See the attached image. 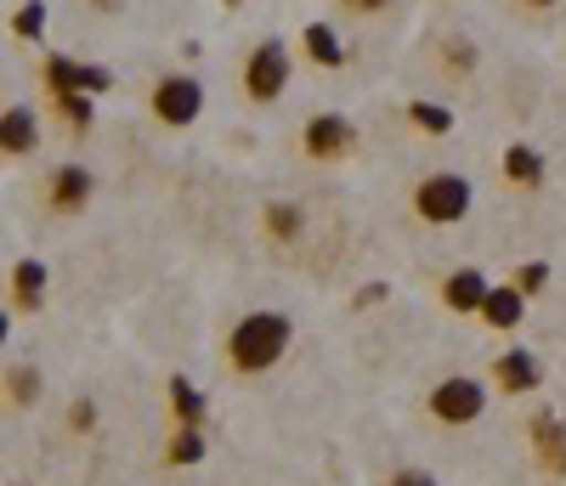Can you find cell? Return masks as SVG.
I'll return each instance as SVG.
<instances>
[{"instance_id":"obj_1","label":"cell","mask_w":566,"mask_h":486,"mask_svg":"<svg viewBox=\"0 0 566 486\" xmlns=\"http://www.w3.org/2000/svg\"><path fill=\"white\" fill-rule=\"evenodd\" d=\"M290 346H295V323L283 311H244L227 334V362L239 373H266L290 357Z\"/></svg>"},{"instance_id":"obj_2","label":"cell","mask_w":566,"mask_h":486,"mask_svg":"<svg viewBox=\"0 0 566 486\" xmlns=\"http://www.w3.org/2000/svg\"><path fill=\"white\" fill-rule=\"evenodd\" d=\"M470 204H476V192H470V181L453 176V170H437V176H424V181L413 187V215H419V221H431V226H453V221H464Z\"/></svg>"},{"instance_id":"obj_3","label":"cell","mask_w":566,"mask_h":486,"mask_svg":"<svg viewBox=\"0 0 566 486\" xmlns=\"http://www.w3.org/2000/svg\"><path fill=\"white\" fill-rule=\"evenodd\" d=\"M482 408H488V391H482V379H470V373H448L437 391H431V419L437 424H453V430L476 424Z\"/></svg>"},{"instance_id":"obj_4","label":"cell","mask_w":566,"mask_h":486,"mask_svg":"<svg viewBox=\"0 0 566 486\" xmlns=\"http://www.w3.org/2000/svg\"><path fill=\"white\" fill-rule=\"evenodd\" d=\"M148 108H154L159 125L181 130V125H193V119L205 114V85H199L193 74H165V80L154 85V96H148Z\"/></svg>"},{"instance_id":"obj_5","label":"cell","mask_w":566,"mask_h":486,"mask_svg":"<svg viewBox=\"0 0 566 486\" xmlns=\"http://www.w3.org/2000/svg\"><path fill=\"white\" fill-rule=\"evenodd\" d=\"M283 85H290V45H283V40H261L250 52V63H244L250 103H277Z\"/></svg>"},{"instance_id":"obj_6","label":"cell","mask_w":566,"mask_h":486,"mask_svg":"<svg viewBox=\"0 0 566 486\" xmlns=\"http://www.w3.org/2000/svg\"><path fill=\"white\" fill-rule=\"evenodd\" d=\"M45 85H52V96H74V91H85V96H103V91L114 85V74H108V68H97V63L45 57Z\"/></svg>"},{"instance_id":"obj_7","label":"cell","mask_w":566,"mask_h":486,"mask_svg":"<svg viewBox=\"0 0 566 486\" xmlns=\"http://www.w3.org/2000/svg\"><path fill=\"white\" fill-rule=\"evenodd\" d=\"M352 141H357V130H352L346 114H317L306 125V154L312 159H340V154H352Z\"/></svg>"},{"instance_id":"obj_8","label":"cell","mask_w":566,"mask_h":486,"mask_svg":"<svg viewBox=\"0 0 566 486\" xmlns=\"http://www.w3.org/2000/svg\"><path fill=\"white\" fill-rule=\"evenodd\" d=\"M34 141H40L34 108H29V103H12L7 114H0V154H7V159H23V154H34Z\"/></svg>"},{"instance_id":"obj_9","label":"cell","mask_w":566,"mask_h":486,"mask_svg":"<svg viewBox=\"0 0 566 486\" xmlns=\"http://www.w3.org/2000/svg\"><path fill=\"white\" fill-rule=\"evenodd\" d=\"M91 187H97V181H91L85 165H57V170H52V210H57V215L85 210V204H91Z\"/></svg>"},{"instance_id":"obj_10","label":"cell","mask_w":566,"mask_h":486,"mask_svg":"<svg viewBox=\"0 0 566 486\" xmlns=\"http://www.w3.org/2000/svg\"><path fill=\"white\" fill-rule=\"evenodd\" d=\"M488 277L476 272V266H459L448 283H442V300H448V311H482L488 306Z\"/></svg>"},{"instance_id":"obj_11","label":"cell","mask_w":566,"mask_h":486,"mask_svg":"<svg viewBox=\"0 0 566 486\" xmlns=\"http://www.w3.org/2000/svg\"><path fill=\"white\" fill-rule=\"evenodd\" d=\"M493 379L504 397H522V391H538V357L533 351H504L493 362Z\"/></svg>"},{"instance_id":"obj_12","label":"cell","mask_w":566,"mask_h":486,"mask_svg":"<svg viewBox=\"0 0 566 486\" xmlns=\"http://www.w3.org/2000/svg\"><path fill=\"white\" fill-rule=\"evenodd\" d=\"M522 311H527V295H522L515 283H493V288H488V306H482V323H488V328L510 334L515 323H522Z\"/></svg>"},{"instance_id":"obj_13","label":"cell","mask_w":566,"mask_h":486,"mask_svg":"<svg viewBox=\"0 0 566 486\" xmlns=\"http://www.w3.org/2000/svg\"><path fill=\"white\" fill-rule=\"evenodd\" d=\"M533 447H538V458H544L549 475H566V424L555 413H538L533 419Z\"/></svg>"},{"instance_id":"obj_14","label":"cell","mask_w":566,"mask_h":486,"mask_svg":"<svg viewBox=\"0 0 566 486\" xmlns=\"http://www.w3.org/2000/svg\"><path fill=\"white\" fill-rule=\"evenodd\" d=\"M306 57L317 63V68H340L346 63V45H340V34L328 29V23H306Z\"/></svg>"},{"instance_id":"obj_15","label":"cell","mask_w":566,"mask_h":486,"mask_svg":"<svg viewBox=\"0 0 566 486\" xmlns=\"http://www.w3.org/2000/svg\"><path fill=\"white\" fill-rule=\"evenodd\" d=\"M504 176L515 187H538L544 181V154L527 148V141H515V148H504Z\"/></svg>"},{"instance_id":"obj_16","label":"cell","mask_w":566,"mask_h":486,"mask_svg":"<svg viewBox=\"0 0 566 486\" xmlns=\"http://www.w3.org/2000/svg\"><path fill=\"white\" fill-rule=\"evenodd\" d=\"M12 300H18L23 311H34V306L45 300V266H40V261H18V266H12Z\"/></svg>"},{"instance_id":"obj_17","label":"cell","mask_w":566,"mask_h":486,"mask_svg":"<svg viewBox=\"0 0 566 486\" xmlns=\"http://www.w3.org/2000/svg\"><path fill=\"white\" fill-rule=\"evenodd\" d=\"M170 408H176V424H199L205 430V397H199V384L193 379H170Z\"/></svg>"},{"instance_id":"obj_18","label":"cell","mask_w":566,"mask_h":486,"mask_svg":"<svg viewBox=\"0 0 566 486\" xmlns=\"http://www.w3.org/2000/svg\"><path fill=\"white\" fill-rule=\"evenodd\" d=\"M165 458H170V464H199V458H205V430H199V424H176Z\"/></svg>"},{"instance_id":"obj_19","label":"cell","mask_w":566,"mask_h":486,"mask_svg":"<svg viewBox=\"0 0 566 486\" xmlns=\"http://www.w3.org/2000/svg\"><path fill=\"white\" fill-rule=\"evenodd\" d=\"M57 114H63L74 130H91V119H97V96H85V91H74V96H57Z\"/></svg>"},{"instance_id":"obj_20","label":"cell","mask_w":566,"mask_h":486,"mask_svg":"<svg viewBox=\"0 0 566 486\" xmlns=\"http://www.w3.org/2000/svg\"><path fill=\"white\" fill-rule=\"evenodd\" d=\"M408 119H413L419 130H431V136H448V130H453V114L437 108V103H408Z\"/></svg>"},{"instance_id":"obj_21","label":"cell","mask_w":566,"mask_h":486,"mask_svg":"<svg viewBox=\"0 0 566 486\" xmlns=\"http://www.w3.org/2000/svg\"><path fill=\"white\" fill-rule=\"evenodd\" d=\"M301 226H306V221H301V210H295V204H272V210H266V232H272L277 243H290Z\"/></svg>"},{"instance_id":"obj_22","label":"cell","mask_w":566,"mask_h":486,"mask_svg":"<svg viewBox=\"0 0 566 486\" xmlns=\"http://www.w3.org/2000/svg\"><path fill=\"white\" fill-rule=\"evenodd\" d=\"M12 34L18 40H40L45 34V7H40V0H29V7L12 12Z\"/></svg>"},{"instance_id":"obj_23","label":"cell","mask_w":566,"mask_h":486,"mask_svg":"<svg viewBox=\"0 0 566 486\" xmlns=\"http://www.w3.org/2000/svg\"><path fill=\"white\" fill-rule=\"evenodd\" d=\"M7 391H12V402L29 408V402L40 397V373H34V368H12V373H7Z\"/></svg>"},{"instance_id":"obj_24","label":"cell","mask_w":566,"mask_h":486,"mask_svg":"<svg viewBox=\"0 0 566 486\" xmlns=\"http://www.w3.org/2000/svg\"><path fill=\"white\" fill-rule=\"evenodd\" d=\"M544 283H549V266L544 261H527L522 272H515V288H522V295H538Z\"/></svg>"},{"instance_id":"obj_25","label":"cell","mask_w":566,"mask_h":486,"mask_svg":"<svg viewBox=\"0 0 566 486\" xmlns=\"http://www.w3.org/2000/svg\"><path fill=\"white\" fill-rule=\"evenodd\" d=\"M74 430H80V435L97 430V408H91V402H74Z\"/></svg>"},{"instance_id":"obj_26","label":"cell","mask_w":566,"mask_h":486,"mask_svg":"<svg viewBox=\"0 0 566 486\" xmlns=\"http://www.w3.org/2000/svg\"><path fill=\"white\" fill-rule=\"evenodd\" d=\"M386 486H437V480L424 475V469H397V475H391Z\"/></svg>"},{"instance_id":"obj_27","label":"cell","mask_w":566,"mask_h":486,"mask_svg":"<svg viewBox=\"0 0 566 486\" xmlns=\"http://www.w3.org/2000/svg\"><path fill=\"white\" fill-rule=\"evenodd\" d=\"M448 57H453V68H470V57H476V52H470L464 40H453V45H448Z\"/></svg>"},{"instance_id":"obj_28","label":"cell","mask_w":566,"mask_h":486,"mask_svg":"<svg viewBox=\"0 0 566 486\" xmlns=\"http://www.w3.org/2000/svg\"><path fill=\"white\" fill-rule=\"evenodd\" d=\"M346 7H357V12H374V7H386V0H346Z\"/></svg>"},{"instance_id":"obj_29","label":"cell","mask_w":566,"mask_h":486,"mask_svg":"<svg viewBox=\"0 0 566 486\" xmlns=\"http://www.w3.org/2000/svg\"><path fill=\"white\" fill-rule=\"evenodd\" d=\"M533 7H555V0H533Z\"/></svg>"},{"instance_id":"obj_30","label":"cell","mask_w":566,"mask_h":486,"mask_svg":"<svg viewBox=\"0 0 566 486\" xmlns=\"http://www.w3.org/2000/svg\"><path fill=\"white\" fill-rule=\"evenodd\" d=\"M227 7H239V0H227Z\"/></svg>"}]
</instances>
